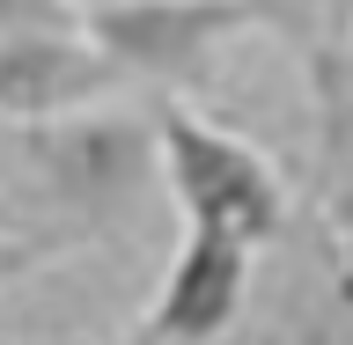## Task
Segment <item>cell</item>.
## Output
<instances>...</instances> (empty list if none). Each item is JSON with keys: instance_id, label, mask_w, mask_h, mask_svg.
<instances>
[{"instance_id": "obj_6", "label": "cell", "mask_w": 353, "mask_h": 345, "mask_svg": "<svg viewBox=\"0 0 353 345\" xmlns=\"http://www.w3.org/2000/svg\"><path fill=\"white\" fill-rule=\"evenodd\" d=\"M258 8V22L272 30V37L287 44V52H302L309 66H316V81L331 88V44H339V15H331V0H250Z\"/></svg>"}, {"instance_id": "obj_7", "label": "cell", "mask_w": 353, "mask_h": 345, "mask_svg": "<svg viewBox=\"0 0 353 345\" xmlns=\"http://www.w3.org/2000/svg\"><path fill=\"white\" fill-rule=\"evenodd\" d=\"M331 250H339V280L353 294V140L339 154V176H331Z\"/></svg>"}, {"instance_id": "obj_5", "label": "cell", "mask_w": 353, "mask_h": 345, "mask_svg": "<svg viewBox=\"0 0 353 345\" xmlns=\"http://www.w3.org/2000/svg\"><path fill=\"white\" fill-rule=\"evenodd\" d=\"M250 242L214 236V228H184L170 272H162V294L148 309V331H162L170 345H214L221 331L236 324L243 294H250Z\"/></svg>"}, {"instance_id": "obj_2", "label": "cell", "mask_w": 353, "mask_h": 345, "mask_svg": "<svg viewBox=\"0 0 353 345\" xmlns=\"http://www.w3.org/2000/svg\"><path fill=\"white\" fill-rule=\"evenodd\" d=\"M154 132H162V191L176 198L184 228H214L250 250L287 228V184L250 140L221 132L214 118H199L192 96L154 103Z\"/></svg>"}, {"instance_id": "obj_11", "label": "cell", "mask_w": 353, "mask_h": 345, "mask_svg": "<svg viewBox=\"0 0 353 345\" xmlns=\"http://www.w3.org/2000/svg\"><path fill=\"white\" fill-rule=\"evenodd\" d=\"M88 8H96V0H88Z\"/></svg>"}, {"instance_id": "obj_3", "label": "cell", "mask_w": 353, "mask_h": 345, "mask_svg": "<svg viewBox=\"0 0 353 345\" xmlns=\"http://www.w3.org/2000/svg\"><path fill=\"white\" fill-rule=\"evenodd\" d=\"M110 96H125V81L88 30V0H0V110H8V125L74 118Z\"/></svg>"}, {"instance_id": "obj_1", "label": "cell", "mask_w": 353, "mask_h": 345, "mask_svg": "<svg viewBox=\"0 0 353 345\" xmlns=\"http://www.w3.org/2000/svg\"><path fill=\"white\" fill-rule=\"evenodd\" d=\"M148 184H162V132L118 110H74L8 125V272L66 242H110L140 220Z\"/></svg>"}, {"instance_id": "obj_4", "label": "cell", "mask_w": 353, "mask_h": 345, "mask_svg": "<svg viewBox=\"0 0 353 345\" xmlns=\"http://www.w3.org/2000/svg\"><path fill=\"white\" fill-rule=\"evenodd\" d=\"M88 30L110 52L125 96L170 103V96H192L214 74L228 37L265 30V22L250 0H96Z\"/></svg>"}, {"instance_id": "obj_10", "label": "cell", "mask_w": 353, "mask_h": 345, "mask_svg": "<svg viewBox=\"0 0 353 345\" xmlns=\"http://www.w3.org/2000/svg\"><path fill=\"white\" fill-rule=\"evenodd\" d=\"M331 15H339V8H331ZM339 37H346V30H339Z\"/></svg>"}, {"instance_id": "obj_8", "label": "cell", "mask_w": 353, "mask_h": 345, "mask_svg": "<svg viewBox=\"0 0 353 345\" xmlns=\"http://www.w3.org/2000/svg\"><path fill=\"white\" fill-rule=\"evenodd\" d=\"M110 345H170V338H162V331H148V324H140V331H125V338H110Z\"/></svg>"}, {"instance_id": "obj_9", "label": "cell", "mask_w": 353, "mask_h": 345, "mask_svg": "<svg viewBox=\"0 0 353 345\" xmlns=\"http://www.w3.org/2000/svg\"><path fill=\"white\" fill-rule=\"evenodd\" d=\"M339 8V30H346V44H353V0H331Z\"/></svg>"}]
</instances>
